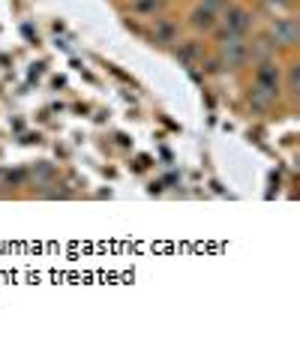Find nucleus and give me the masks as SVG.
I'll return each mask as SVG.
<instances>
[{
  "mask_svg": "<svg viewBox=\"0 0 300 351\" xmlns=\"http://www.w3.org/2000/svg\"><path fill=\"white\" fill-rule=\"evenodd\" d=\"M255 27H258V12L252 6L240 3V0H232L223 10V15H219V25L210 36L213 39H234V36L247 39L255 34Z\"/></svg>",
  "mask_w": 300,
  "mask_h": 351,
  "instance_id": "nucleus-1",
  "label": "nucleus"
},
{
  "mask_svg": "<svg viewBox=\"0 0 300 351\" xmlns=\"http://www.w3.org/2000/svg\"><path fill=\"white\" fill-rule=\"evenodd\" d=\"M262 34L267 36V43L276 49V54H297L300 45V25L295 19V12H276L273 19L264 21Z\"/></svg>",
  "mask_w": 300,
  "mask_h": 351,
  "instance_id": "nucleus-2",
  "label": "nucleus"
},
{
  "mask_svg": "<svg viewBox=\"0 0 300 351\" xmlns=\"http://www.w3.org/2000/svg\"><path fill=\"white\" fill-rule=\"evenodd\" d=\"M213 60H216L219 73H232L238 75L247 66H252V54H249V36L240 39H213Z\"/></svg>",
  "mask_w": 300,
  "mask_h": 351,
  "instance_id": "nucleus-3",
  "label": "nucleus"
},
{
  "mask_svg": "<svg viewBox=\"0 0 300 351\" xmlns=\"http://www.w3.org/2000/svg\"><path fill=\"white\" fill-rule=\"evenodd\" d=\"M141 36H145L153 49L171 51L180 39H184V25H180V19H175L171 12H162V15H156L153 21H147Z\"/></svg>",
  "mask_w": 300,
  "mask_h": 351,
  "instance_id": "nucleus-4",
  "label": "nucleus"
},
{
  "mask_svg": "<svg viewBox=\"0 0 300 351\" xmlns=\"http://www.w3.org/2000/svg\"><path fill=\"white\" fill-rule=\"evenodd\" d=\"M180 25H184V30H189L192 36H210L219 25V12L210 10V6H204L201 0H192Z\"/></svg>",
  "mask_w": 300,
  "mask_h": 351,
  "instance_id": "nucleus-5",
  "label": "nucleus"
},
{
  "mask_svg": "<svg viewBox=\"0 0 300 351\" xmlns=\"http://www.w3.org/2000/svg\"><path fill=\"white\" fill-rule=\"evenodd\" d=\"M282 93L279 90H271V87L258 84V82H249L247 84V93H243V102H247V111L255 117H271L273 108L279 106Z\"/></svg>",
  "mask_w": 300,
  "mask_h": 351,
  "instance_id": "nucleus-6",
  "label": "nucleus"
},
{
  "mask_svg": "<svg viewBox=\"0 0 300 351\" xmlns=\"http://www.w3.org/2000/svg\"><path fill=\"white\" fill-rule=\"evenodd\" d=\"M121 10L126 19L138 21V25H147L156 15L171 12V0H121Z\"/></svg>",
  "mask_w": 300,
  "mask_h": 351,
  "instance_id": "nucleus-7",
  "label": "nucleus"
},
{
  "mask_svg": "<svg viewBox=\"0 0 300 351\" xmlns=\"http://www.w3.org/2000/svg\"><path fill=\"white\" fill-rule=\"evenodd\" d=\"M171 54L177 58L180 66H189V69L201 66V63H204V43H201V36H184L175 49H171Z\"/></svg>",
  "mask_w": 300,
  "mask_h": 351,
  "instance_id": "nucleus-8",
  "label": "nucleus"
},
{
  "mask_svg": "<svg viewBox=\"0 0 300 351\" xmlns=\"http://www.w3.org/2000/svg\"><path fill=\"white\" fill-rule=\"evenodd\" d=\"M282 97H286L291 106L300 102V60H297V54H291V60L282 63Z\"/></svg>",
  "mask_w": 300,
  "mask_h": 351,
  "instance_id": "nucleus-9",
  "label": "nucleus"
},
{
  "mask_svg": "<svg viewBox=\"0 0 300 351\" xmlns=\"http://www.w3.org/2000/svg\"><path fill=\"white\" fill-rule=\"evenodd\" d=\"M264 6H271L273 12H291L295 10V0H264Z\"/></svg>",
  "mask_w": 300,
  "mask_h": 351,
  "instance_id": "nucleus-10",
  "label": "nucleus"
},
{
  "mask_svg": "<svg viewBox=\"0 0 300 351\" xmlns=\"http://www.w3.org/2000/svg\"><path fill=\"white\" fill-rule=\"evenodd\" d=\"M201 3H204V6H210V10H216L219 15H223V10H225L228 3H232V0H201Z\"/></svg>",
  "mask_w": 300,
  "mask_h": 351,
  "instance_id": "nucleus-11",
  "label": "nucleus"
}]
</instances>
